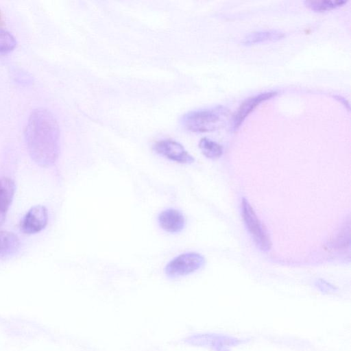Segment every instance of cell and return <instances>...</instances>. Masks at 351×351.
Listing matches in <instances>:
<instances>
[{"label": "cell", "mask_w": 351, "mask_h": 351, "mask_svg": "<svg viewBox=\"0 0 351 351\" xmlns=\"http://www.w3.org/2000/svg\"><path fill=\"white\" fill-rule=\"evenodd\" d=\"M20 247V241L13 232L0 230V255L16 253Z\"/></svg>", "instance_id": "8fae6325"}, {"label": "cell", "mask_w": 351, "mask_h": 351, "mask_svg": "<svg viewBox=\"0 0 351 351\" xmlns=\"http://www.w3.org/2000/svg\"><path fill=\"white\" fill-rule=\"evenodd\" d=\"M204 263L205 258L202 254L187 252L181 254L169 261L165 271L167 276L177 278L195 272L202 267Z\"/></svg>", "instance_id": "277c9868"}, {"label": "cell", "mask_w": 351, "mask_h": 351, "mask_svg": "<svg viewBox=\"0 0 351 351\" xmlns=\"http://www.w3.org/2000/svg\"><path fill=\"white\" fill-rule=\"evenodd\" d=\"M347 1L343 0L305 1L306 7L315 12H324L339 8Z\"/></svg>", "instance_id": "4fadbf2b"}, {"label": "cell", "mask_w": 351, "mask_h": 351, "mask_svg": "<svg viewBox=\"0 0 351 351\" xmlns=\"http://www.w3.org/2000/svg\"><path fill=\"white\" fill-rule=\"evenodd\" d=\"M162 229L169 233L181 232L185 226L183 214L178 210L168 208L162 211L158 217Z\"/></svg>", "instance_id": "ba28073f"}, {"label": "cell", "mask_w": 351, "mask_h": 351, "mask_svg": "<svg viewBox=\"0 0 351 351\" xmlns=\"http://www.w3.org/2000/svg\"><path fill=\"white\" fill-rule=\"evenodd\" d=\"M199 147L202 153L210 159H217L223 154V147L218 143L206 137L202 138L199 141Z\"/></svg>", "instance_id": "7c38bea8"}, {"label": "cell", "mask_w": 351, "mask_h": 351, "mask_svg": "<svg viewBox=\"0 0 351 351\" xmlns=\"http://www.w3.org/2000/svg\"><path fill=\"white\" fill-rule=\"evenodd\" d=\"M16 45L14 36L8 31L0 29V53L12 51Z\"/></svg>", "instance_id": "5bb4252c"}, {"label": "cell", "mask_w": 351, "mask_h": 351, "mask_svg": "<svg viewBox=\"0 0 351 351\" xmlns=\"http://www.w3.org/2000/svg\"><path fill=\"white\" fill-rule=\"evenodd\" d=\"M48 213L42 205L32 207L21 222V230L27 234H36L43 230L47 224Z\"/></svg>", "instance_id": "8992f818"}, {"label": "cell", "mask_w": 351, "mask_h": 351, "mask_svg": "<svg viewBox=\"0 0 351 351\" xmlns=\"http://www.w3.org/2000/svg\"><path fill=\"white\" fill-rule=\"evenodd\" d=\"M25 140L36 164L43 167L53 165L60 153V130L54 115L45 108L33 110L25 126Z\"/></svg>", "instance_id": "6da1fadb"}, {"label": "cell", "mask_w": 351, "mask_h": 351, "mask_svg": "<svg viewBox=\"0 0 351 351\" xmlns=\"http://www.w3.org/2000/svg\"><path fill=\"white\" fill-rule=\"evenodd\" d=\"M14 182L9 178L0 179V225L4 221L7 210L15 193Z\"/></svg>", "instance_id": "9c48e42d"}, {"label": "cell", "mask_w": 351, "mask_h": 351, "mask_svg": "<svg viewBox=\"0 0 351 351\" xmlns=\"http://www.w3.org/2000/svg\"><path fill=\"white\" fill-rule=\"evenodd\" d=\"M284 37L283 32L276 29L254 32L244 37L242 43L245 45H251L267 41H276Z\"/></svg>", "instance_id": "30bf717a"}, {"label": "cell", "mask_w": 351, "mask_h": 351, "mask_svg": "<svg viewBox=\"0 0 351 351\" xmlns=\"http://www.w3.org/2000/svg\"><path fill=\"white\" fill-rule=\"evenodd\" d=\"M334 246L337 249H344L350 245V222L345 224L341 230L339 232Z\"/></svg>", "instance_id": "9a60e30c"}, {"label": "cell", "mask_w": 351, "mask_h": 351, "mask_svg": "<svg viewBox=\"0 0 351 351\" xmlns=\"http://www.w3.org/2000/svg\"><path fill=\"white\" fill-rule=\"evenodd\" d=\"M277 92L267 91L247 98L238 108L232 118L231 128L237 130L249 114L261 103L276 96Z\"/></svg>", "instance_id": "52a82bcc"}, {"label": "cell", "mask_w": 351, "mask_h": 351, "mask_svg": "<svg viewBox=\"0 0 351 351\" xmlns=\"http://www.w3.org/2000/svg\"><path fill=\"white\" fill-rule=\"evenodd\" d=\"M228 109L222 106L193 110L184 114L180 120L183 128L192 132L215 130L226 116Z\"/></svg>", "instance_id": "7a4b0ae2"}, {"label": "cell", "mask_w": 351, "mask_h": 351, "mask_svg": "<svg viewBox=\"0 0 351 351\" xmlns=\"http://www.w3.org/2000/svg\"><path fill=\"white\" fill-rule=\"evenodd\" d=\"M1 20V11H0V21Z\"/></svg>", "instance_id": "e0dca14e"}, {"label": "cell", "mask_w": 351, "mask_h": 351, "mask_svg": "<svg viewBox=\"0 0 351 351\" xmlns=\"http://www.w3.org/2000/svg\"><path fill=\"white\" fill-rule=\"evenodd\" d=\"M241 208L243 220L254 243L261 250L269 251L271 247L269 233L252 205L244 197L241 200Z\"/></svg>", "instance_id": "3957f363"}, {"label": "cell", "mask_w": 351, "mask_h": 351, "mask_svg": "<svg viewBox=\"0 0 351 351\" xmlns=\"http://www.w3.org/2000/svg\"><path fill=\"white\" fill-rule=\"evenodd\" d=\"M153 149L158 154L176 162L190 164L194 162V158L189 154L182 145L173 140L157 141L154 145Z\"/></svg>", "instance_id": "5b68a950"}, {"label": "cell", "mask_w": 351, "mask_h": 351, "mask_svg": "<svg viewBox=\"0 0 351 351\" xmlns=\"http://www.w3.org/2000/svg\"><path fill=\"white\" fill-rule=\"evenodd\" d=\"M334 97L336 99L339 100L346 107H347L348 110L350 109L349 103L347 101V100L346 99L343 98L342 97H341L339 95H335V96H334Z\"/></svg>", "instance_id": "2e32d148"}]
</instances>
